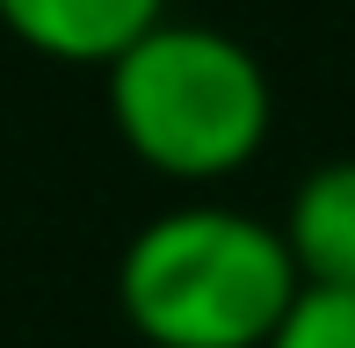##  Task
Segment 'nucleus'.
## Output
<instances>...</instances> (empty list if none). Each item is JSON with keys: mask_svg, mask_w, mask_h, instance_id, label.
I'll list each match as a JSON object with an SVG mask.
<instances>
[{"mask_svg": "<svg viewBox=\"0 0 355 348\" xmlns=\"http://www.w3.org/2000/svg\"><path fill=\"white\" fill-rule=\"evenodd\" d=\"M297 290L283 232L218 203L159 211L116 261V305L153 348H268Z\"/></svg>", "mask_w": 355, "mask_h": 348, "instance_id": "nucleus-1", "label": "nucleus"}, {"mask_svg": "<svg viewBox=\"0 0 355 348\" xmlns=\"http://www.w3.org/2000/svg\"><path fill=\"white\" fill-rule=\"evenodd\" d=\"M109 116L153 174L218 182L268 138V73L239 37L159 15L131 51L109 58Z\"/></svg>", "mask_w": 355, "mask_h": 348, "instance_id": "nucleus-2", "label": "nucleus"}, {"mask_svg": "<svg viewBox=\"0 0 355 348\" xmlns=\"http://www.w3.org/2000/svg\"><path fill=\"white\" fill-rule=\"evenodd\" d=\"M167 15V0H0V22L44 58L109 66Z\"/></svg>", "mask_w": 355, "mask_h": 348, "instance_id": "nucleus-3", "label": "nucleus"}, {"mask_svg": "<svg viewBox=\"0 0 355 348\" xmlns=\"http://www.w3.org/2000/svg\"><path fill=\"white\" fill-rule=\"evenodd\" d=\"M276 232L304 290H355V160H327L304 174Z\"/></svg>", "mask_w": 355, "mask_h": 348, "instance_id": "nucleus-4", "label": "nucleus"}, {"mask_svg": "<svg viewBox=\"0 0 355 348\" xmlns=\"http://www.w3.org/2000/svg\"><path fill=\"white\" fill-rule=\"evenodd\" d=\"M268 348H355V290H297Z\"/></svg>", "mask_w": 355, "mask_h": 348, "instance_id": "nucleus-5", "label": "nucleus"}]
</instances>
